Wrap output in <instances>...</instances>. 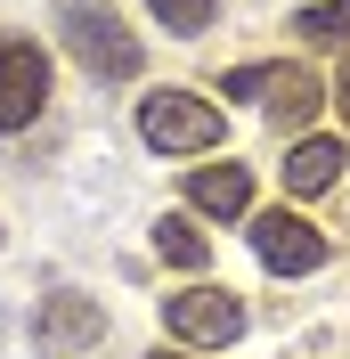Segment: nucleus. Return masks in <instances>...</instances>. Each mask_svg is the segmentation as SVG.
I'll return each instance as SVG.
<instances>
[{
  "instance_id": "nucleus-1",
  "label": "nucleus",
  "mask_w": 350,
  "mask_h": 359,
  "mask_svg": "<svg viewBox=\"0 0 350 359\" xmlns=\"http://www.w3.org/2000/svg\"><path fill=\"white\" fill-rule=\"evenodd\" d=\"M57 41L90 82H131L147 66V49H139V33L122 25L114 0H57Z\"/></svg>"
},
{
  "instance_id": "nucleus-2",
  "label": "nucleus",
  "mask_w": 350,
  "mask_h": 359,
  "mask_svg": "<svg viewBox=\"0 0 350 359\" xmlns=\"http://www.w3.org/2000/svg\"><path fill=\"white\" fill-rule=\"evenodd\" d=\"M139 139L155 156H212L228 139V114L212 98H196V90H147L139 98Z\"/></svg>"
},
{
  "instance_id": "nucleus-3",
  "label": "nucleus",
  "mask_w": 350,
  "mask_h": 359,
  "mask_svg": "<svg viewBox=\"0 0 350 359\" xmlns=\"http://www.w3.org/2000/svg\"><path fill=\"white\" fill-rule=\"evenodd\" d=\"M41 107H49V49L0 25V139L41 123Z\"/></svg>"
},
{
  "instance_id": "nucleus-4",
  "label": "nucleus",
  "mask_w": 350,
  "mask_h": 359,
  "mask_svg": "<svg viewBox=\"0 0 350 359\" xmlns=\"http://www.w3.org/2000/svg\"><path fill=\"white\" fill-rule=\"evenodd\" d=\"M163 335L196 343V351H228L244 335V294L228 286H188V294H163Z\"/></svg>"
},
{
  "instance_id": "nucleus-5",
  "label": "nucleus",
  "mask_w": 350,
  "mask_h": 359,
  "mask_svg": "<svg viewBox=\"0 0 350 359\" xmlns=\"http://www.w3.org/2000/svg\"><path fill=\"white\" fill-rule=\"evenodd\" d=\"M228 98H261V107L277 114V131H302L309 114H318V74L285 66V57H261V66L228 74Z\"/></svg>"
},
{
  "instance_id": "nucleus-6",
  "label": "nucleus",
  "mask_w": 350,
  "mask_h": 359,
  "mask_svg": "<svg viewBox=\"0 0 350 359\" xmlns=\"http://www.w3.org/2000/svg\"><path fill=\"white\" fill-rule=\"evenodd\" d=\"M106 335V302L98 294H49L33 311V351L41 359H74V351H98Z\"/></svg>"
},
{
  "instance_id": "nucleus-7",
  "label": "nucleus",
  "mask_w": 350,
  "mask_h": 359,
  "mask_svg": "<svg viewBox=\"0 0 350 359\" xmlns=\"http://www.w3.org/2000/svg\"><path fill=\"white\" fill-rule=\"evenodd\" d=\"M253 253H261V269H277V278H309V269L326 262V229H309L293 204H285V212H253Z\"/></svg>"
},
{
  "instance_id": "nucleus-8",
  "label": "nucleus",
  "mask_w": 350,
  "mask_h": 359,
  "mask_svg": "<svg viewBox=\"0 0 350 359\" xmlns=\"http://www.w3.org/2000/svg\"><path fill=\"white\" fill-rule=\"evenodd\" d=\"M188 212L244 221V212H253V172H244V163H196V172H188Z\"/></svg>"
},
{
  "instance_id": "nucleus-9",
  "label": "nucleus",
  "mask_w": 350,
  "mask_h": 359,
  "mask_svg": "<svg viewBox=\"0 0 350 359\" xmlns=\"http://www.w3.org/2000/svg\"><path fill=\"white\" fill-rule=\"evenodd\" d=\"M342 139H293V156L277 163V180H285V196H326L334 180H342Z\"/></svg>"
},
{
  "instance_id": "nucleus-10",
  "label": "nucleus",
  "mask_w": 350,
  "mask_h": 359,
  "mask_svg": "<svg viewBox=\"0 0 350 359\" xmlns=\"http://www.w3.org/2000/svg\"><path fill=\"white\" fill-rule=\"evenodd\" d=\"M155 253H163L172 269H204L212 262V245H204V229L188 221V212H163V221H155Z\"/></svg>"
},
{
  "instance_id": "nucleus-11",
  "label": "nucleus",
  "mask_w": 350,
  "mask_h": 359,
  "mask_svg": "<svg viewBox=\"0 0 350 359\" xmlns=\"http://www.w3.org/2000/svg\"><path fill=\"white\" fill-rule=\"evenodd\" d=\"M293 33H302V41H350V0H318V8H293Z\"/></svg>"
},
{
  "instance_id": "nucleus-12",
  "label": "nucleus",
  "mask_w": 350,
  "mask_h": 359,
  "mask_svg": "<svg viewBox=\"0 0 350 359\" xmlns=\"http://www.w3.org/2000/svg\"><path fill=\"white\" fill-rule=\"evenodd\" d=\"M155 17H163V33H179V41H196L204 25L220 17V0H147Z\"/></svg>"
},
{
  "instance_id": "nucleus-13",
  "label": "nucleus",
  "mask_w": 350,
  "mask_h": 359,
  "mask_svg": "<svg viewBox=\"0 0 350 359\" xmlns=\"http://www.w3.org/2000/svg\"><path fill=\"white\" fill-rule=\"evenodd\" d=\"M342 114H350V74H342Z\"/></svg>"
},
{
  "instance_id": "nucleus-14",
  "label": "nucleus",
  "mask_w": 350,
  "mask_h": 359,
  "mask_svg": "<svg viewBox=\"0 0 350 359\" xmlns=\"http://www.w3.org/2000/svg\"><path fill=\"white\" fill-rule=\"evenodd\" d=\"M147 359H188V351H147Z\"/></svg>"
}]
</instances>
